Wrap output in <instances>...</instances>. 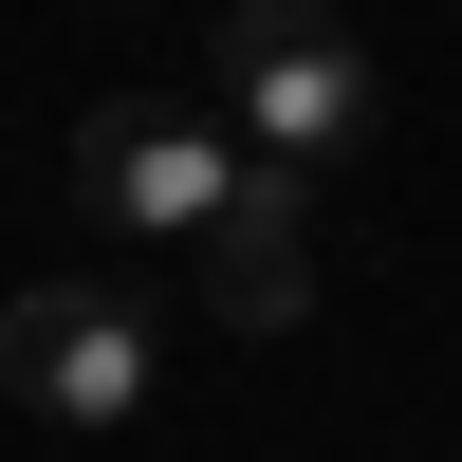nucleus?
<instances>
[{
  "label": "nucleus",
  "instance_id": "nucleus-1",
  "mask_svg": "<svg viewBox=\"0 0 462 462\" xmlns=\"http://www.w3.org/2000/svg\"><path fill=\"white\" fill-rule=\"evenodd\" d=\"M370 111L389 93H370V37L333 19V0H222V130H241L259 167H296V185L352 167Z\"/></svg>",
  "mask_w": 462,
  "mask_h": 462
},
{
  "label": "nucleus",
  "instance_id": "nucleus-2",
  "mask_svg": "<svg viewBox=\"0 0 462 462\" xmlns=\"http://www.w3.org/2000/svg\"><path fill=\"white\" fill-rule=\"evenodd\" d=\"M241 167L259 148H222L204 111H167V93H111L93 130H74V204H93L111 241H167V259H204V222L241 204Z\"/></svg>",
  "mask_w": 462,
  "mask_h": 462
},
{
  "label": "nucleus",
  "instance_id": "nucleus-3",
  "mask_svg": "<svg viewBox=\"0 0 462 462\" xmlns=\"http://www.w3.org/2000/svg\"><path fill=\"white\" fill-rule=\"evenodd\" d=\"M0 389H19L37 426H148L167 352H148V315L111 278H19L0 296Z\"/></svg>",
  "mask_w": 462,
  "mask_h": 462
},
{
  "label": "nucleus",
  "instance_id": "nucleus-4",
  "mask_svg": "<svg viewBox=\"0 0 462 462\" xmlns=\"http://www.w3.org/2000/svg\"><path fill=\"white\" fill-rule=\"evenodd\" d=\"M204 315L222 333H296L315 315V185L296 167H241V204L204 222Z\"/></svg>",
  "mask_w": 462,
  "mask_h": 462
}]
</instances>
